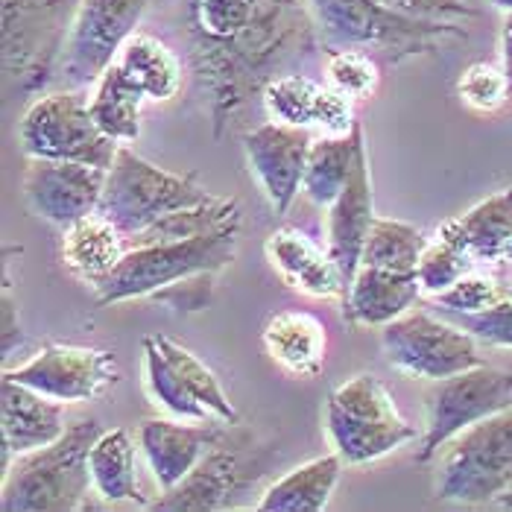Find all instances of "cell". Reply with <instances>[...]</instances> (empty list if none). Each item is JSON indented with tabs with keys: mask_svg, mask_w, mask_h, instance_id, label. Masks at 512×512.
<instances>
[{
	"mask_svg": "<svg viewBox=\"0 0 512 512\" xmlns=\"http://www.w3.org/2000/svg\"><path fill=\"white\" fill-rule=\"evenodd\" d=\"M512 483V407L492 413L439 448L436 498L492 504Z\"/></svg>",
	"mask_w": 512,
	"mask_h": 512,
	"instance_id": "cell-7",
	"label": "cell"
},
{
	"mask_svg": "<svg viewBox=\"0 0 512 512\" xmlns=\"http://www.w3.org/2000/svg\"><path fill=\"white\" fill-rule=\"evenodd\" d=\"M325 431L346 466L372 463L416 436L375 375H355L328 395Z\"/></svg>",
	"mask_w": 512,
	"mask_h": 512,
	"instance_id": "cell-8",
	"label": "cell"
},
{
	"mask_svg": "<svg viewBox=\"0 0 512 512\" xmlns=\"http://www.w3.org/2000/svg\"><path fill=\"white\" fill-rule=\"evenodd\" d=\"M235 474L237 469L232 454L211 451L176 489L167 492L164 501H158L156 510H217L232 495Z\"/></svg>",
	"mask_w": 512,
	"mask_h": 512,
	"instance_id": "cell-30",
	"label": "cell"
},
{
	"mask_svg": "<svg viewBox=\"0 0 512 512\" xmlns=\"http://www.w3.org/2000/svg\"><path fill=\"white\" fill-rule=\"evenodd\" d=\"M88 466H91V480L100 498L144 504L138 474H135V448H132L129 431L115 428L97 436L88 454Z\"/></svg>",
	"mask_w": 512,
	"mask_h": 512,
	"instance_id": "cell-29",
	"label": "cell"
},
{
	"mask_svg": "<svg viewBox=\"0 0 512 512\" xmlns=\"http://www.w3.org/2000/svg\"><path fill=\"white\" fill-rule=\"evenodd\" d=\"M270 264L293 290L308 296H346V281L331 252L319 249L311 237L299 229H278L267 240Z\"/></svg>",
	"mask_w": 512,
	"mask_h": 512,
	"instance_id": "cell-21",
	"label": "cell"
},
{
	"mask_svg": "<svg viewBox=\"0 0 512 512\" xmlns=\"http://www.w3.org/2000/svg\"><path fill=\"white\" fill-rule=\"evenodd\" d=\"M0 398V442H6L15 457L44 448L68 431L65 401L47 398L12 378H3Z\"/></svg>",
	"mask_w": 512,
	"mask_h": 512,
	"instance_id": "cell-19",
	"label": "cell"
},
{
	"mask_svg": "<svg viewBox=\"0 0 512 512\" xmlns=\"http://www.w3.org/2000/svg\"><path fill=\"white\" fill-rule=\"evenodd\" d=\"M229 223H240V205H237V199L217 197L214 202H205V205H197V208L173 211V214H167L158 223H153L150 229H144V232L132 237H123V240H126V249L153 246V243H173V240H188V237L214 232V229L229 226Z\"/></svg>",
	"mask_w": 512,
	"mask_h": 512,
	"instance_id": "cell-32",
	"label": "cell"
},
{
	"mask_svg": "<svg viewBox=\"0 0 512 512\" xmlns=\"http://www.w3.org/2000/svg\"><path fill=\"white\" fill-rule=\"evenodd\" d=\"M144 381L153 401L161 404L170 416L185 419V422H211V410L199 401L197 395L188 390L170 357L161 352L156 337L144 340Z\"/></svg>",
	"mask_w": 512,
	"mask_h": 512,
	"instance_id": "cell-33",
	"label": "cell"
},
{
	"mask_svg": "<svg viewBox=\"0 0 512 512\" xmlns=\"http://www.w3.org/2000/svg\"><path fill=\"white\" fill-rule=\"evenodd\" d=\"M21 150L33 158L82 161L109 170L120 144L109 138L91 118L88 103L79 91H50L24 112L18 123Z\"/></svg>",
	"mask_w": 512,
	"mask_h": 512,
	"instance_id": "cell-9",
	"label": "cell"
},
{
	"mask_svg": "<svg viewBox=\"0 0 512 512\" xmlns=\"http://www.w3.org/2000/svg\"><path fill=\"white\" fill-rule=\"evenodd\" d=\"M24 334L18 325V308L9 296V284H3V355H9L15 346H21Z\"/></svg>",
	"mask_w": 512,
	"mask_h": 512,
	"instance_id": "cell-42",
	"label": "cell"
},
{
	"mask_svg": "<svg viewBox=\"0 0 512 512\" xmlns=\"http://www.w3.org/2000/svg\"><path fill=\"white\" fill-rule=\"evenodd\" d=\"M372 220H375V199H372L369 156H366V144H363L355 158L349 185L328 205V252L343 273L346 296L355 281V273L360 270V255H363L366 235L372 229Z\"/></svg>",
	"mask_w": 512,
	"mask_h": 512,
	"instance_id": "cell-17",
	"label": "cell"
},
{
	"mask_svg": "<svg viewBox=\"0 0 512 512\" xmlns=\"http://www.w3.org/2000/svg\"><path fill=\"white\" fill-rule=\"evenodd\" d=\"M144 100H147L144 88L120 68V62H115L103 77L97 79V91H94V100L88 103V109H91V118L97 120V126L109 138H115L118 144H126L141 135Z\"/></svg>",
	"mask_w": 512,
	"mask_h": 512,
	"instance_id": "cell-27",
	"label": "cell"
},
{
	"mask_svg": "<svg viewBox=\"0 0 512 512\" xmlns=\"http://www.w3.org/2000/svg\"><path fill=\"white\" fill-rule=\"evenodd\" d=\"M126 255V240L100 211L77 220L62 237V264L85 284L97 287Z\"/></svg>",
	"mask_w": 512,
	"mask_h": 512,
	"instance_id": "cell-24",
	"label": "cell"
},
{
	"mask_svg": "<svg viewBox=\"0 0 512 512\" xmlns=\"http://www.w3.org/2000/svg\"><path fill=\"white\" fill-rule=\"evenodd\" d=\"M343 474V457L325 454L311 463L278 477L264 492L258 510L261 512H322L328 507L334 486Z\"/></svg>",
	"mask_w": 512,
	"mask_h": 512,
	"instance_id": "cell-25",
	"label": "cell"
},
{
	"mask_svg": "<svg viewBox=\"0 0 512 512\" xmlns=\"http://www.w3.org/2000/svg\"><path fill=\"white\" fill-rule=\"evenodd\" d=\"M79 0H3V82L9 97L44 91L59 74Z\"/></svg>",
	"mask_w": 512,
	"mask_h": 512,
	"instance_id": "cell-5",
	"label": "cell"
},
{
	"mask_svg": "<svg viewBox=\"0 0 512 512\" xmlns=\"http://www.w3.org/2000/svg\"><path fill=\"white\" fill-rule=\"evenodd\" d=\"M322 53H378L390 65L436 53L445 39H466L457 21L413 15L381 0H308Z\"/></svg>",
	"mask_w": 512,
	"mask_h": 512,
	"instance_id": "cell-2",
	"label": "cell"
},
{
	"mask_svg": "<svg viewBox=\"0 0 512 512\" xmlns=\"http://www.w3.org/2000/svg\"><path fill=\"white\" fill-rule=\"evenodd\" d=\"M422 296V284L416 273H393L378 267H360L349 287L346 319L349 325L384 328L395 316L410 311Z\"/></svg>",
	"mask_w": 512,
	"mask_h": 512,
	"instance_id": "cell-22",
	"label": "cell"
},
{
	"mask_svg": "<svg viewBox=\"0 0 512 512\" xmlns=\"http://www.w3.org/2000/svg\"><path fill=\"white\" fill-rule=\"evenodd\" d=\"M352 97L340 94L334 85H322L308 74L290 71L281 77L270 79L261 103L267 118L290 126H316L322 135H349L355 126Z\"/></svg>",
	"mask_w": 512,
	"mask_h": 512,
	"instance_id": "cell-16",
	"label": "cell"
},
{
	"mask_svg": "<svg viewBox=\"0 0 512 512\" xmlns=\"http://www.w3.org/2000/svg\"><path fill=\"white\" fill-rule=\"evenodd\" d=\"M182 24L217 138L270 79L319 47L308 0H182Z\"/></svg>",
	"mask_w": 512,
	"mask_h": 512,
	"instance_id": "cell-1",
	"label": "cell"
},
{
	"mask_svg": "<svg viewBox=\"0 0 512 512\" xmlns=\"http://www.w3.org/2000/svg\"><path fill=\"white\" fill-rule=\"evenodd\" d=\"M237 229L240 223H229L188 240L126 249L118 267L94 287L97 305L106 308L126 299H144L182 278L197 273H220L235 261Z\"/></svg>",
	"mask_w": 512,
	"mask_h": 512,
	"instance_id": "cell-4",
	"label": "cell"
},
{
	"mask_svg": "<svg viewBox=\"0 0 512 512\" xmlns=\"http://www.w3.org/2000/svg\"><path fill=\"white\" fill-rule=\"evenodd\" d=\"M328 56V85H334L340 94L352 97V100H363L372 97L378 82H381V71L375 56L360 53V50H337V53H325Z\"/></svg>",
	"mask_w": 512,
	"mask_h": 512,
	"instance_id": "cell-37",
	"label": "cell"
},
{
	"mask_svg": "<svg viewBox=\"0 0 512 512\" xmlns=\"http://www.w3.org/2000/svg\"><path fill=\"white\" fill-rule=\"evenodd\" d=\"M156 340L158 346H161V352L170 357V363H173L176 372L182 375V381L188 384V390L197 395L199 401L211 410V416H214L217 422H223V425H235L240 416H237L235 404L229 401V395L223 393L217 375H214L194 352H188L185 346H179V343H173V340H167V337H156Z\"/></svg>",
	"mask_w": 512,
	"mask_h": 512,
	"instance_id": "cell-34",
	"label": "cell"
},
{
	"mask_svg": "<svg viewBox=\"0 0 512 512\" xmlns=\"http://www.w3.org/2000/svg\"><path fill=\"white\" fill-rule=\"evenodd\" d=\"M436 237L457 243L486 267L512 261V188L486 197L454 220H445L436 229Z\"/></svg>",
	"mask_w": 512,
	"mask_h": 512,
	"instance_id": "cell-20",
	"label": "cell"
},
{
	"mask_svg": "<svg viewBox=\"0 0 512 512\" xmlns=\"http://www.w3.org/2000/svg\"><path fill=\"white\" fill-rule=\"evenodd\" d=\"M314 147V135L305 126L290 123H264L243 132V153L258 176L264 194L276 214H287L305 182V167Z\"/></svg>",
	"mask_w": 512,
	"mask_h": 512,
	"instance_id": "cell-15",
	"label": "cell"
},
{
	"mask_svg": "<svg viewBox=\"0 0 512 512\" xmlns=\"http://www.w3.org/2000/svg\"><path fill=\"white\" fill-rule=\"evenodd\" d=\"M360 147H363V126L360 123L352 126L349 135H319V138H314L308 167H305L302 194L314 205L328 208L349 185Z\"/></svg>",
	"mask_w": 512,
	"mask_h": 512,
	"instance_id": "cell-26",
	"label": "cell"
},
{
	"mask_svg": "<svg viewBox=\"0 0 512 512\" xmlns=\"http://www.w3.org/2000/svg\"><path fill=\"white\" fill-rule=\"evenodd\" d=\"M214 194L202 188L194 176L170 173L129 147H120L106 173V188L100 199V214L115 223L123 237L150 229L161 217L214 202Z\"/></svg>",
	"mask_w": 512,
	"mask_h": 512,
	"instance_id": "cell-6",
	"label": "cell"
},
{
	"mask_svg": "<svg viewBox=\"0 0 512 512\" xmlns=\"http://www.w3.org/2000/svg\"><path fill=\"white\" fill-rule=\"evenodd\" d=\"M220 428L214 422L185 425V419H147L138 428V442L150 463V472L164 492L176 489L202 463L208 448L220 442Z\"/></svg>",
	"mask_w": 512,
	"mask_h": 512,
	"instance_id": "cell-18",
	"label": "cell"
},
{
	"mask_svg": "<svg viewBox=\"0 0 512 512\" xmlns=\"http://www.w3.org/2000/svg\"><path fill=\"white\" fill-rule=\"evenodd\" d=\"M457 88H460L463 103L477 112H498L512 97L510 79L504 74V68H495L489 62H474L472 68H466Z\"/></svg>",
	"mask_w": 512,
	"mask_h": 512,
	"instance_id": "cell-38",
	"label": "cell"
},
{
	"mask_svg": "<svg viewBox=\"0 0 512 512\" xmlns=\"http://www.w3.org/2000/svg\"><path fill=\"white\" fill-rule=\"evenodd\" d=\"M214 276L217 273H197V276L182 278L170 287L156 290L150 299H156V302L179 311V314H197L202 308H208V302L214 296Z\"/></svg>",
	"mask_w": 512,
	"mask_h": 512,
	"instance_id": "cell-40",
	"label": "cell"
},
{
	"mask_svg": "<svg viewBox=\"0 0 512 512\" xmlns=\"http://www.w3.org/2000/svg\"><path fill=\"white\" fill-rule=\"evenodd\" d=\"M264 346L281 369L296 378H314L325 363V325L305 311H278L264 325Z\"/></svg>",
	"mask_w": 512,
	"mask_h": 512,
	"instance_id": "cell-23",
	"label": "cell"
},
{
	"mask_svg": "<svg viewBox=\"0 0 512 512\" xmlns=\"http://www.w3.org/2000/svg\"><path fill=\"white\" fill-rule=\"evenodd\" d=\"M425 246H428V237L422 235V229H416L413 223L393 220V217H375L366 243H363L360 267L416 273Z\"/></svg>",
	"mask_w": 512,
	"mask_h": 512,
	"instance_id": "cell-31",
	"label": "cell"
},
{
	"mask_svg": "<svg viewBox=\"0 0 512 512\" xmlns=\"http://www.w3.org/2000/svg\"><path fill=\"white\" fill-rule=\"evenodd\" d=\"M474 267H477V261L466 249H460L451 240L436 237L434 243L425 246L422 261L416 267V276H419L422 290L436 296V293H445L448 287H454L466 273H472Z\"/></svg>",
	"mask_w": 512,
	"mask_h": 512,
	"instance_id": "cell-36",
	"label": "cell"
},
{
	"mask_svg": "<svg viewBox=\"0 0 512 512\" xmlns=\"http://www.w3.org/2000/svg\"><path fill=\"white\" fill-rule=\"evenodd\" d=\"M103 434L97 419L68 425L56 442L18 454L3 472L0 510L3 512H74L85 507L94 486L88 454Z\"/></svg>",
	"mask_w": 512,
	"mask_h": 512,
	"instance_id": "cell-3",
	"label": "cell"
},
{
	"mask_svg": "<svg viewBox=\"0 0 512 512\" xmlns=\"http://www.w3.org/2000/svg\"><path fill=\"white\" fill-rule=\"evenodd\" d=\"M492 6H498L501 12H512V0H489Z\"/></svg>",
	"mask_w": 512,
	"mask_h": 512,
	"instance_id": "cell-45",
	"label": "cell"
},
{
	"mask_svg": "<svg viewBox=\"0 0 512 512\" xmlns=\"http://www.w3.org/2000/svg\"><path fill=\"white\" fill-rule=\"evenodd\" d=\"M434 311L445 316L448 322L460 325L463 331H469L480 343L512 349V299L495 305V308L477 311V314H457V311H442V308H434Z\"/></svg>",
	"mask_w": 512,
	"mask_h": 512,
	"instance_id": "cell-39",
	"label": "cell"
},
{
	"mask_svg": "<svg viewBox=\"0 0 512 512\" xmlns=\"http://www.w3.org/2000/svg\"><path fill=\"white\" fill-rule=\"evenodd\" d=\"M150 3L153 0H79L59 65L62 85L79 91L103 77L118 62L123 44L138 33Z\"/></svg>",
	"mask_w": 512,
	"mask_h": 512,
	"instance_id": "cell-12",
	"label": "cell"
},
{
	"mask_svg": "<svg viewBox=\"0 0 512 512\" xmlns=\"http://www.w3.org/2000/svg\"><path fill=\"white\" fill-rule=\"evenodd\" d=\"M507 299H512V287L504 278L498 273H480L474 267L472 273H466L454 287H448L445 293H436L431 308L457 311V314H477V311L495 308Z\"/></svg>",
	"mask_w": 512,
	"mask_h": 512,
	"instance_id": "cell-35",
	"label": "cell"
},
{
	"mask_svg": "<svg viewBox=\"0 0 512 512\" xmlns=\"http://www.w3.org/2000/svg\"><path fill=\"white\" fill-rule=\"evenodd\" d=\"M390 3L395 9L413 12V15H428V18H442V21H460V18H474V12L469 3L463 0H381Z\"/></svg>",
	"mask_w": 512,
	"mask_h": 512,
	"instance_id": "cell-41",
	"label": "cell"
},
{
	"mask_svg": "<svg viewBox=\"0 0 512 512\" xmlns=\"http://www.w3.org/2000/svg\"><path fill=\"white\" fill-rule=\"evenodd\" d=\"M384 355L410 378L439 381L483 363L469 331L425 308H410L381 328Z\"/></svg>",
	"mask_w": 512,
	"mask_h": 512,
	"instance_id": "cell-10",
	"label": "cell"
},
{
	"mask_svg": "<svg viewBox=\"0 0 512 512\" xmlns=\"http://www.w3.org/2000/svg\"><path fill=\"white\" fill-rule=\"evenodd\" d=\"M3 378L27 384L56 401H94L120 381V366L103 349L50 343L24 366L3 369Z\"/></svg>",
	"mask_w": 512,
	"mask_h": 512,
	"instance_id": "cell-13",
	"label": "cell"
},
{
	"mask_svg": "<svg viewBox=\"0 0 512 512\" xmlns=\"http://www.w3.org/2000/svg\"><path fill=\"white\" fill-rule=\"evenodd\" d=\"M501 68L510 79V91H512V12H507L504 18V27H501Z\"/></svg>",
	"mask_w": 512,
	"mask_h": 512,
	"instance_id": "cell-43",
	"label": "cell"
},
{
	"mask_svg": "<svg viewBox=\"0 0 512 512\" xmlns=\"http://www.w3.org/2000/svg\"><path fill=\"white\" fill-rule=\"evenodd\" d=\"M495 504H501V507H507V510H512V483H510V489H507V492H504V495H501V498H498Z\"/></svg>",
	"mask_w": 512,
	"mask_h": 512,
	"instance_id": "cell-44",
	"label": "cell"
},
{
	"mask_svg": "<svg viewBox=\"0 0 512 512\" xmlns=\"http://www.w3.org/2000/svg\"><path fill=\"white\" fill-rule=\"evenodd\" d=\"M118 62L120 68L144 88L147 100H156V103L173 100L182 88V62L156 36L135 33L123 44Z\"/></svg>",
	"mask_w": 512,
	"mask_h": 512,
	"instance_id": "cell-28",
	"label": "cell"
},
{
	"mask_svg": "<svg viewBox=\"0 0 512 512\" xmlns=\"http://www.w3.org/2000/svg\"><path fill=\"white\" fill-rule=\"evenodd\" d=\"M431 384L434 387L425 395L428 422L416 463H431L448 439H454L474 422L512 407V372L486 363Z\"/></svg>",
	"mask_w": 512,
	"mask_h": 512,
	"instance_id": "cell-11",
	"label": "cell"
},
{
	"mask_svg": "<svg viewBox=\"0 0 512 512\" xmlns=\"http://www.w3.org/2000/svg\"><path fill=\"white\" fill-rule=\"evenodd\" d=\"M106 173L109 170L82 161L27 156L21 191L27 199V208L36 217L59 229H68L100 208Z\"/></svg>",
	"mask_w": 512,
	"mask_h": 512,
	"instance_id": "cell-14",
	"label": "cell"
}]
</instances>
